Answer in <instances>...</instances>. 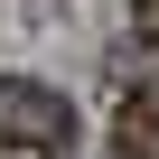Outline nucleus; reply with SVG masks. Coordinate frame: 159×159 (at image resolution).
Wrapping results in <instances>:
<instances>
[{
	"instance_id": "f03ea898",
	"label": "nucleus",
	"mask_w": 159,
	"mask_h": 159,
	"mask_svg": "<svg viewBox=\"0 0 159 159\" xmlns=\"http://www.w3.org/2000/svg\"><path fill=\"white\" fill-rule=\"evenodd\" d=\"M0 159H56V150H38V140H10V131H0Z\"/></svg>"
},
{
	"instance_id": "7ed1b4c3",
	"label": "nucleus",
	"mask_w": 159,
	"mask_h": 159,
	"mask_svg": "<svg viewBox=\"0 0 159 159\" xmlns=\"http://www.w3.org/2000/svg\"><path fill=\"white\" fill-rule=\"evenodd\" d=\"M131 19H140V38H159V0H131Z\"/></svg>"
},
{
	"instance_id": "f257e3e1",
	"label": "nucleus",
	"mask_w": 159,
	"mask_h": 159,
	"mask_svg": "<svg viewBox=\"0 0 159 159\" xmlns=\"http://www.w3.org/2000/svg\"><path fill=\"white\" fill-rule=\"evenodd\" d=\"M0 131L10 140H38V150H66L75 140V103L38 75H0Z\"/></svg>"
}]
</instances>
